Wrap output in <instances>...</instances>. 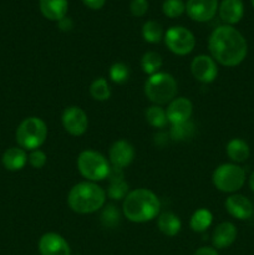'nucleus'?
<instances>
[{"instance_id":"21","label":"nucleus","mask_w":254,"mask_h":255,"mask_svg":"<svg viewBox=\"0 0 254 255\" xmlns=\"http://www.w3.org/2000/svg\"><path fill=\"white\" fill-rule=\"evenodd\" d=\"M157 228L162 234L167 237H174L181 232L182 222L178 216L172 212H164L159 214L157 219Z\"/></svg>"},{"instance_id":"23","label":"nucleus","mask_w":254,"mask_h":255,"mask_svg":"<svg viewBox=\"0 0 254 255\" xmlns=\"http://www.w3.org/2000/svg\"><path fill=\"white\" fill-rule=\"evenodd\" d=\"M196 133V126L193 122L187 121L184 124L179 125H172L171 131H169V137L173 141L183 142L187 139H191Z\"/></svg>"},{"instance_id":"39","label":"nucleus","mask_w":254,"mask_h":255,"mask_svg":"<svg viewBox=\"0 0 254 255\" xmlns=\"http://www.w3.org/2000/svg\"><path fill=\"white\" fill-rule=\"evenodd\" d=\"M252 1V5H253V7H254V0H251Z\"/></svg>"},{"instance_id":"20","label":"nucleus","mask_w":254,"mask_h":255,"mask_svg":"<svg viewBox=\"0 0 254 255\" xmlns=\"http://www.w3.org/2000/svg\"><path fill=\"white\" fill-rule=\"evenodd\" d=\"M227 156L229 157L233 163H243L251 156V148L249 144L242 138H233L227 143L226 147Z\"/></svg>"},{"instance_id":"6","label":"nucleus","mask_w":254,"mask_h":255,"mask_svg":"<svg viewBox=\"0 0 254 255\" xmlns=\"http://www.w3.org/2000/svg\"><path fill=\"white\" fill-rule=\"evenodd\" d=\"M77 169L89 182H100L109 177L111 166L100 152L85 149L77 157Z\"/></svg>"},{"instance_id":"16","label":"nucleus","mask_w":254,"mask_h":255,"mask_svg":"<svg viewBox=\"0 0 254 255\" xmlns=\"http://www.w3.org/2000/svg\"><path fill=\"white\" fill-rule=\"evenodd\" d=\"M238 231L231 222H223L214 228L212 233V244L214 249L229 248L236 242Z\"/></svg>"},{"instance_id":"4","label":"nucleus","mask_w":254,"mask_h":255,"mask_svg":"<svg viewBox=\"0 0 254 255\" xmlns=\"http://www.w3.org/2000/svg\"><path fill=\"white\" fill-rule=\"evenodd\" d=\"M178 86L177 81L171 74L157 72L149 76L144 84V95L151 102L157 106L169 104L176 99Z\"/></svg>"},{"instance_id":"28","label":"nucleus","mask_w":254,"mask_h":255,"mask_svg":"<svg viewBox=\"0 0 254 255\" xmlns=\"http://www.w3.org/2000/svg\"><path fill=\"white\" fill-rule=\"evenodd\" d=\"M109 75L111 81L115 82V84H125L129 79V67L124 62H115L110 67Z\"/></svg>"},{"instance_id":"19","label":"nucleus","mask_w":254,"mask_h":255,"mask_svg":"<svg viewBox=\"0 0 254 255\" xmlns=\"http://www.w3.org/2000/svg\"><path fill=\"white\" fill-rule=\"evenodd\" d=\"M1 163L5 169L10 172H17L24 168L27 163V154L21 147H10L4 152Z\"/></svg>"},{"instance_id":"24","label":"nucleus","mask_w":254,"mask_h":255,"mask_svg":"<svg viewBox=\"0 0 254 255\" xmlns=\"http://www.w3.org/2000/svg\"><path fill=\"white\" fill-rule=\"evenodd\" d=\"M90 95L96 101H107L111 97V87H110L106 79H104V77L95 79L90 85Z\"/></svg>"},{"instance_id":"27","label":"nucleus","mask_w":254,"mask_h":255,"mask_svg":"<svg viewBox=\"0 0 254 255\" xmlns=\"http://www.w3.org/2000/svg\"><path fill=\"white\" fill-rule=\"evenodd\" d=\"M142 36L146 42L157 44L163 37V29H162L161 24L153 21V20H149V21L144 22L142 26Z\"/></svg>"},{"instance_id":"5","label":"nucleus","mask_w":254,"mask_h":255,"mask_svg":"<svg viewBox=\"0 0 254 255\" xmlns=\"http://www.w3.org/2000/svg\"><path fill=\"white\" fill-rule=\"evenodd\" d=\"M47 137V126L39 117H27L22 120L16 128L15 138L17 144L25 151L39 149Z\"/></svg>"},{"instance_id":"37","label":"nucleus","mask_w":254,"mask_h":255,"mask_svg":"<svg viewBox=\"0 0 254 255\" xmlns=\"http://www.w3.org/2000/svg\"><path fill=\"white\" fill-rule=\"evenodd\" d=\"M57 22H59L57 25H59V27L62 30V31H70V30L72 29V21L70 17L65 16L64 19H61L60 21H57Z\"/></svg>"},{"instance_id":"15","label":"nucleus","mask_w":254,"mask_h":255,"mask_svg":"<svg viewBox=\"0 0 254 255\" xmlns=\"http://www.w3.org/2000/svg\"><path fill=\"white\" fill-rule=\"evenodd\" d=\"M227 212L238 221H247L254 214L253 203L242 194H232L226 199Z\"/></svg>"},{"instance_id":"3","label":"nucleus","mask_w":254,"mask_h":255,"mask_svg":"<svg viewBox=\"0 0 254 255\" xmlns=\"http://www.w3.org/2000/svg\"><path fill=\"white\" fill-rule=\"evenodd\" d=\"M106 196V192L95 182H80L70 189L67 204L75 213L91 214L105 206Z\"/></svg>"},{"instance_id":"34","label":"nucleus","mask_w":254,"mask_h":255,"mask_svg":"<svg viewBox=\"0 0 254 255\" xmlns=\"http://www.w3.org/2000/svg\"><path fill=\"white\" fill-rule=\"evenodd\" d=\"M82 2H84L87 7H90V9L99 10L104 6L106 0H82Z\"/></svg>"},{"instance_id":"17","label":"nucleus","mask_w":254,"mask_h":255,"mask_svg":"<svg viewBox=\"0 0 254 255\" xmlns=\"http://www.w3.org/2000/svg\"><path fill=\"white\" fill-rule=\"evenodd\" d=\"M219 17L226 25L238 24L244 15V4L242 0H222L218 6Z\"/></svg>"},{"instance_id":"9","label":"nucleus","mask_w":254,"mask_h":255,"mask_svg":"<svg viewBox=\"0 0 254 255\" xmlns=\"http://www.w3.org/2000/svg\"><path fill=\"white\" fill-rule=\"evenodd\" d=\"M61 124L65 131L71 136H82L89 127V117L79 106H70L61 115Z\"/></svg>"},{"instance_id":"22","label":"nucleus","mask_w":254,"mask_h":255,"mask_svg":"<svg viewBox=\"0 0 254 255\" xmlns=\"http://www.w3.org/2000/svg\"><path fill=\"white\" fill-rule=\"evenodd\" d=\"M212 222H213V216H212L211 211L201 208L197 209L192 214L191 219H189V227L194 233H203L212 226Z\"/></svg>"},{"instance_id":"2","label":"nucleus","mask_w":254,"mask_h":255,"mask_svg":"<svg viewBox=\"0 0 254 255\" xmlns=\"http://www.w3.org/2000/svg\"><path fill=\"white\" fill-rule=\"evenodd\" d=\"M161 202L158 197L147 188L128 192L122 204L124 216L133 223H146L159 214Z\"/></svg>"},{"instance_id":"32","label":"nucleus","mask_w":254,"mask_h":255,"mask_svg":"<svg viewBox=\"0 0 254 255\" xmlns=\"http://www.w3.org/2000/svg\"><path fill=\"white\" fill-rule=\"evenodd\" d=\"M27 162H29L31 167L40 169L46 164L47 157L45 152L41 151V149H34V151H30L29 156H27Z\"/></svg>"},{"instance_id":"31","label":"nucleus","mask_w":254,"mask_h":255,"mask_svg":"<svg viewBox=\"0 0 254 255\" xmlns=\"http://www.w3.org/2000/svg\"><path fill=\"white\" fill-rule=\"evenodd\" d=\"M120 222V212L114 204H107L101 214V223L107 228H115Z\"/></svg>"},{"instance_id":"14","label":"nucleus","mask_w":254,"mask_h":255,"mask_svg":"<svg viewBox=\"0 0 254 255\" xmlns=\"http://www.w3.org/2000/svg\"><path fill=\"white\" fill-rule=\"evenodd\" d=\"M167 119L171 125H179L189 121L193 114V105L186 97H177L172 100L166 110Z\"/></svg>"},{"instance_id":"30","label":"nucleus","mask_w":254,"mask_h":255,"mask_svg":"<svg viewBox=\"0 0 254 255\" xmlns=\"http://www.w3.org/2000/svg\"><path fill=\"white\" fill-rule=\"evenodd\" d=\"M107 196L114 201H120L125 199L128 194V184L125 182V179H119V181H111L106 192Z\"/></svg>"},{"instance_id":"38","label":"nucleus","mask_w":254,"mask_h":255,"mask_svg":"<svg viewBox=\"0 0 254 255\" xmlns=\"http://www.w3.org/2000/svg\"><path fill=\"white\" fill-rule=\"evenodd\" d=\"M249 188L252 189V192H254V171L249 177Z\"/></svg>"},{"instance_id":"1","label":"nucleus","mask_w":254,"mask_h":255,"mask_svg":"<svg viewBox=\"0 0 254 255\" xmlns=\"http://www.w3.org/2000/svg\"><path fill=\"white\" fill-rule=\"evenodd\" d=\"M208 49L212 59L227 67L241 65L248 54L246 37L231 25H222L212 31Z\"/></svg>"},{"instance_id":"10","label":"nucleus","mask_w":254,"mask_h":255,"mask_svg":"<svg viewBox=\"0 0 254 255\" xmlns=\"http://www.w3.org/2000/svg\"><path fill=\"white\" fill-rule=\"evenodd\" d=\"M191 72L197 81L211 84L218 76L217 62L208 55H198L191 62Z\"/></svg>"},{"instance_id":"13","label":"nucleus","mask_w":254,"mask_h":255,"mask_svg":"<svg viewBox=\"0 0 254 255\" xmlns=\"http://www.w3.org/2000/svg\"><path fill=\"white\" fill-rule=\"evenodd\" d=\"M109 158L112 167L124 169L125 167L129 166L134 159L133 146L125 139H119L110 147Z\"/></svg>"},{"instance_id":"35","label":"nucleus","mask_w":254,"mask_h":255,"mask_svg":"<svg viewBox=\"0 0 254 255\" xmlns=\"http://www.w3.org/2000/svg\"><path fill=\"white\" fill-rule=\"evenodd\" d=\"M193 255H219L217 249H214L213 247H202L198 248L194 252Z\"/></svg>"},{"instance_id":"7","label":"nucleus","mask_w":254,"mask_h":255,"mask_svg":"<svg viewBox=\"0 0 254 255\" xmlns=\"http://www.w3.org/2000/svg\"><path fill=\"white\" fill-rule=\"evenodd\" d=\"M246 171L236 163H223L214 169L212 182L223 193H236L246 183Z\"/></svg>"},{"instance_id":"26","label":"nucleus","mask_w":254,"mask_h":255,"mask_svg":"<svg viewBox=\"0 0 254 255\" xmlns=\"http://www.w3.org/2000/svg\"><path fill=\"white\" fill-rule=\"evenodd\" d=\"M162 64H163V61H162V56L154 51L146 52V54H143V56H142L141 59L142 71H143L144 74L149 75V76L159 72V70H161L162 67Z\"/></svg>"},{"instance_id":"29","label":"nucleus","mask_w":254,"mask_h":255,"mask_svg":"<svg viewBox=\"0 0 254 255\" xmlns=\"http://www.w3.org/2000/svg\"><path fill=\"white\" fill-rule=\"evenodd\" d=\"M162 11L167 17L176 19L186 11V4L183 0H164L162 5Z\"/></svg>"},{"instance_id":"36","label":"nucleus","mask_w":254,"mask_h":255,"mask_svg":"<svg viewBox=\"0 0 254 255\" xmlns=\"http://www.w3.org/2000/svg\"><path fill=\"white\" fill-rule=\"evenodd\" d=\"M167 142H168V136L166 133L159 132V133L154 134V143H156V146L163 147L164 144H167Z\"/></svg>"},{"instance_id":"12","label":"nucleus","mask_w":254,"mask_h":255,"mask_svg":"<svg viewBox=\"0 0 254 255\" xmlns=\"http://www.w3.org/2000/svg\"><path fill=\"white\" fill-rule=\"evenodd\" d=\"M37 249L40 255H71V248L66 239L54 232L41 236Z\"/></svg>"},{"instance_id":"18","label":"nucleus","mask_w":254,"mask_h":255,"mask_svg":"<svg viewBox=\"0 0 254 255\" xmlns=\"http://www.w3.org/2000/svg\"><path fill=\"white\" fill-rule=\"evenodd\" d=\"M40 11L51 21H60L67 14L69 2L67 0H40Z\"/></svg>"},{"instance_id":"33","label":"nucleus","mask_w":254,"mask_h":255,"mask_svg":"<svg viewBox=\"0 0 254 255\" xmlns=\"http://www.w3.org/2000/svg\"><path fill=\"white\" fill-rule=\"evenodd\" d=\"M129 10L133 16H143L148 10V1L147 0H132L129 4Z\"/></svg>"},{"instance_id":"25","label":"nucleus","mask_w":254,"mask_h":255,"mask_svg":"<svg viewBox=\"0 0 254 255\" xmlns=\"http://www.w3.org/2000/svg\"><path fill=\"white\" fill-rule=\"evenodd\" d=\"M144 116H146V121L154 128H163L168 124L166 110L162 109L161 106H157V105L148 107L144 112Z\"/></svg>"},{"instance_id":"11","label":"nucleus","mask_w":254,"mask_h":255,"mask_svg":"<svg viewBox=\"0 0 254 255\" xmlns=\"http://www.w3.org/2000/svg\"><path fill=\"white\" fill-rule=\"evenodd\" d=\"M218 6V0H188L186 4V11L194 21L206 22L213 19Z\"/></svg>"},{"instance_id":"8","label":"nucleus","mask_w":254,"mask_h":255,"mask_svg":"<svg viewBox=\"0 0 254 255\" xmlns=\"http://www.w3.org/2000/svg\"><path fill=\"white\" fill-rule=\"evenodd\" d=\"M164 44L171 52L184 56L193 51L196 46V37L187 27L172 26L164 34Z\"/></svg>"}]
</instances>
